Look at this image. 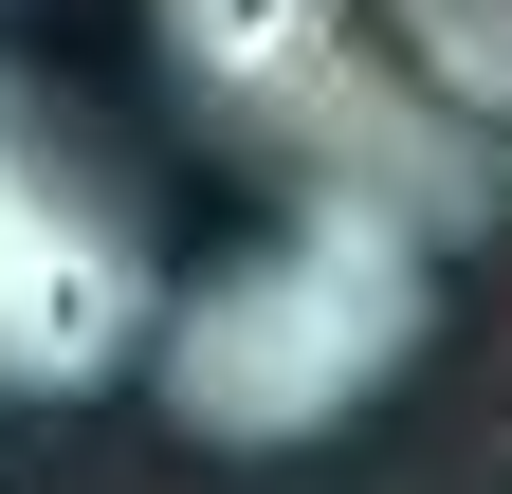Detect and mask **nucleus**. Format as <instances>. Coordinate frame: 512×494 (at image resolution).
Instances as JSON below:
<instances>
[{
  "mask_svg": "<svg viewBox=\"0 0 512 494\" xmlns=\"http://www.w3.org/2000/svg\"><path fill=\"white\" fill-rule=\"evenodd\" d=\"M403 19H421V55H439V92L512 129V0H403Z\"/></svg>",
  "mask_w": 512,
  "mask_h": 494,
  "instance_id": "nucleus-4",
  "label": "nucleus"
},
{
  "mask_svg": "<svg viewBox=\"0 0 512 494\" xmlns=\"http://www.w3.org/2000/svg\"><path fill=\"white\" fill-rule=\"evenodd\" d=\"M147 55L202 147L256 165L293 220H366L421 257L494 220V110L439 92L403 0H147Z\"/></svg>",
  "mask_w": 512,
  "mask_h": 494,
  "instance_id": "nucleus-1",
  "label": "nucleus"
},
{
  "mask_svg": "<svg viewBox=\"0 0 512 494\" xmlns=\"http://www.w3.org/2000/svg\"><path fill=\"white\" fill-rule=\"evenodd\" d=\"M147 330H165V275H147L128 183L0 55V403H74L110 366H147Z\"/></svg>",
  "mask_w": 512,
  "mask_h": 494,
  "instance_id": "nucleus-3",
  "label": "nucleus"
},
{
  "mask_svg": "<svg viewBox=\"0 0 512 494\" xmlns=\"http://www.w3.org/2000/svg\"><path fill=\"white\" fill-rule=\"evenodd\" d=\"M421 312H439V257H421V238L275 220V238H238L220 275H183V312L147 330V366H165V421H183V440L293 458V440H330L348 403H384L421 366Z\"/></svg>",
  "mask_w": 512,
  "mask_h": 494,
  "instance_id": "nucleus-2",
  "label": "nucleus"
}]
</instances>
